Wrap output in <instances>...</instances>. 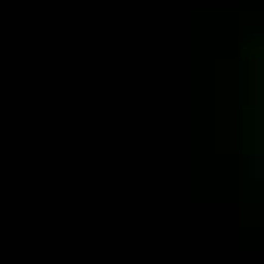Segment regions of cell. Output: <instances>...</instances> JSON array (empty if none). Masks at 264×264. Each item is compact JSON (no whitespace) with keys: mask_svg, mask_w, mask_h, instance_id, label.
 I'll return each instance as SVG.
<instances>
[{"mask_svg":"<svg viewBox=\"0 0 264 264\" xmlns=\"http://www.w3.org/2000/svg\"><path fill=\"white\" fill-rule=\"evenodd\" d=\"M252 173H255V176H261V158H255V161H252Z\"/></svg>","mask_w":264,"mask_h":264,"instance_id":"obj_1","label":"cell"}]
</instances>
